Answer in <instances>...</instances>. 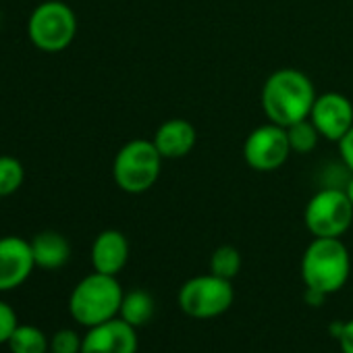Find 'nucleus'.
I'll return each instance as SVG.
<instances>
[{"mask_svg": "<svg viewBox=\"0 0 353 353\" xmlns=\"http://www.w3.org/2000/svg\"><path fill=\"white\" fill-rule=\"evenodd\" d=\"M316 100V90L310 77L297 69H279L268 75L262 85L260 104L270 123L289 127L307 119Z\"/></svg>", "mask_w": 353, "mask_h": 353, "instance_id": "1", "label": "nucleus"}, {"mask_svg": "<svg viewBox=\"0 0 353 353\" xmlns=\"http://www.w3.org/2000/svg\"><path fill=\"white\" fill-rule=\"evenodd\" d=\"M123 287L112 274L92 272L83 276L69 297V314L81 326H98L119 316L123 303Z\"/></svg>", "mask_w": 353, "mask_h": 353, "instance_id": "2", "label": "nucleus"}, {"mask_svg": "<svg viewBox=\"0 0 353 353\" xmlns=\"http://www.w3.org/2000/svg\"><path fill=\"white\" fill-rule=\"evenodd\" d=\"M351 272V258L341 239L314 237L301 258V279L305 289L324 295L336 293L345 287Z\"/></svg>", "mask_w": 353, "mask_h": 353, "instance_id": "3", "label": "nucleus"}, {"mask_svg": "<svg viewBox=\"0 0 353 353\" xmlns=\"http://www.w3.org/2000/svg\"><path fill=\"white\" fill-rule=\"evenodd\" d=\"M162 160L152 139H131L114 156L112 179L125 194H145L158 181Z\"/></svg>", "mask_w": 353, "mask_h": 353, "instance_id": "4", "label": "nucleus"}, {"mask_svg": "<svg viewBox=\"0 0 353 353\" xmlns=\"http://www.w3.org/2000/svg\"><path fill=\"white\" fill-rule=\"evenodd\" d=\"M28 36L42 52H63L77 36V15L63 0H46L32 11Z\"/></svg>", "mask_w": 353, "mask_h": 353, "instance_id": "5", "label": "nucleus"}, {"mask_svg": "<svg viewBox=\"0 0 353 353\" xmlns=\"http://www.w3.org/2000/svg\"><path fill=\"white\" fill-rule=\"evenodd\" d=\"M185 316L196 320H210L223 316L235 301L233 283L216 274H200L185 281L176 295Z\"/></svg>", "mask_w": 353, "mask_h": 353, "instance_id": "6", "label": "nucleus"}, {"mask_svg": "<svg viewBox=\"0 0 353 353\" xmlns=\"http://www.w3.org/2000/svg\"><path fill=\"white\" fill-rule=\"evenodd\" d=\"M303 221L314 237L341 239L353 225V204L349 202L345 190L326 188L310 198Z\"/></svg>", "mask_w": 353, "mask_h": 353, "instance_id": "7", "label": "nucleus"}, {"mask_svg": "<svg viewBox=\"0 0 353 353\" xmlns=\"http://www.w3.org/2000/svg\"><path fill=\"white\" fill-rule=\"evenodd\" d=\"M291 156L287 129L276 123L256 127L243 143V160L258 172H272L281 168Z\"/></svg>", "mask_w": 353, "mask_h": 353, "instance_id": "8", "label": "nucleus"}, {"mask_svg": "<svg viewBox=\"0 0 353 353\" xmlns=\"http://www.w3.org/2000/svg\"><path fill=\"white\" fill-rule=\"evenodd\" d=\"M310 121L324 139L339 143L353 125V104L347 96L336 92L320 94L314 100Z\"/></svg>", "mask_w": 353, "mask_h": 353, "instance_id": "9", "label": "nucleus"}, {"mask_svg": "<svg viewBox=\"0 0 353 353\" xmlns=\"http://www.w3.org/2000/svg\"><path fill=\"white\" fill-rule=\"evenodd\" d=\"M36 268L32 243L19 235L0 237V291L21 287Z\"/></svg>", "mask_w": 353, "mask_h": 353, "instance_id": "10", "label": "nucleus"}, {"mask_svg": "<svg viewBox=\"0 0 353 353\" xmlns=\"http://www.w3.org/2000/svg\"><path fill=\"white\" fill-rule=\"evenodd\" d=\"M137 332L135 326L127 324L123 318L106 320L92 326L81 343V353H135Z\"/></svg>", "mask_w": 353, "mask_h": 353, "instance_id": "11", "label": "nucleus"}, {"mask_svg": "<svg viewBox=\"0 0 353 353\" xmlns=\"http://www.w3.org/2000/svg\"><path fill=\"white\" fill-rule=\"evenodd\" d=\"M152 141L164 160H179L194 150L198 133L196 127L185 119H168L156 129Z\"/></svg>", "mask_w": 353, "mask_h": 353, "instance_id": "12", "label": "nucleus"}, {"mask_svg": "<svg viewBox=\"0 0 353 353\" xmlns=\"http://www.w3.org/2000/svg\"><path fill=\"white\" fill-rule=\"evenodd\" d=\"M129 260V241L117 229L98 233L92 243V266L96 272L117 276Z\"/></svg>", "mask_w": 353, "mask_h": 353, "instance_id": "13", "label": "nucleus"}, {"mask_svg": "<svg viewBox=\"0 0 353 353\" xmlns=\"http://www.w3.org/2000/svg\"><path fill=\"white\" fill-rule=\"evenodd\" d=\"M30 243H32L36 268L59 270L71 258V243L59 231H42Z\"/></svg>", "mask_w": 353, "mask_h": 353, "instance_id": "14", "label": "nucleus"}, {"mask_svg": "<svg viewBox=\"0 0 353 353\" xmlns=\"http://www.w3.org/2000/svg\"><path fill=\"white\" fill-rule=\"evenodd\" d=\"M154 316V299L143 289H133L123 295V303L119 310V318H123L127 324L139 328L145 326Z\"/></svg>", "mask_w": 353, "mask_h": 353, "instance_id": "15", "label": "nucleus"}, {"mask_svg": "<svg viewBox=\"0 0 353 353\" xmlns=\"http://www.w3.org/2000/svg\"><path fill=\"white\" fill-rule=\"evenodd\" d=\"M11 353H48L50 341L46 332L34 324H19L9 339Z\"/></svg>", "mask_w": 353, "mask_h": 353, "instance_id": "16", "label": "nucleus"}, {"mask_svg": "<svg viewBox=\"0 0 353 353\" xmlns=\"http://www.w3.org/2000/svg\"><path fill=\"white\" fill-rule=\"evenodd\" d=\"M26 181V168L19 158L3 154L0 156V198H9L21 190Z\"/></svg>", "mask_w": 353, "mask_h": 353, "instance_id": "17", "label": "nucleus"}, {"mask_svg": "<svg viewBox=\"0 0 353 353\" xmlns=\"http://www.w3.org/2000/svg\"><path fill=\"white\" fill-rule=\"evenodd\" d=\"M287 129V137H289V145H291V152H297V154H310L316 150L318 145V139L322 137L320 131L316 129V125L307 119H301Z\"/></svg>", "mask_w": 353, "mask_h": 353, "instance_id": "18", "label": "nucleus"}, {"mask_svg": "<svg viewBox=\"0 0 353 353\" xmlns=\"http://www.w3.org/2000/svg\"><path fill=\"white\" fill-rule=\"evenodd\" d=\"M239 270H241V254L237 248L221 245L212 252V256H210V272L212 274L233 281L239 274Z\"/></svg>", "mask_w": 353, "mask_h": 353, "instance_id": "19", "label": "nucleus"}, {"mask_svg": "<svg viewBox=\"0 0 353 353\" xmlns=\"http://www.w3.org/2000/svg\"><path fill=\"white\" fill-rule=\"evenodd\" d=\"M81 343L83 339L75 330L61 328L50 339V353H81Z\"/></svg>", "mask_w": 353, "mask_h": 353, "instance_id": "20", "label": "nucleus"}, {"mask_svg": "<svg viewBox=\"0 0 353 353\" xmlns=\"http://www.w3.org/2000/svg\"><path fill=\"white\" fill-rule=\"evenodd\" d=\"M17 326H19V322H17L15 310L7 301L0 299V345L9 343V339H11V334L15 332Z\"/></svg>", "mask_w": 353, "mask_h": 353, "instance_id": "21", "label": "nucleus"}, {"mask_svg": "<svg viewBox=\"0 0 353 353\" xmlns=\"http://www.w3.org/2000/svg\"><path fill=\"white\" fill-rule=\"evenodd\" d=\"M339 152H341V158H343L345 166L353 172V125L343 135V139L339 141Z\"/></svg>", "mask_w": 353, "mask_h": 353, "instance_id": "22", "label": "nucleus"}, {"mask_svg": "<svg viewBox=\"0 0 353 353\" xmlns=\"http://www.w3.org/2000/svg\"><path fill=\"white\" fill-rule=\"evenodd\" d=\"M336 341H339L343 353H353V318L347 320V322H343Z\"/></svg>", "mask_w": 353, "mask_h": 353, "instance_id": "23", "label": "nucleus"}, {"mask_svg": "<svg viewBox=\"0 0 353 353\" xmlns=\"http://www.w3.org/2000/svg\"><path fill=\"white\" fill-rule=\"evenodd\" d=\"M326 297H328V295H324V293H320V291H314V289H305V293H303L305 303H307V305H312V307L322 305V303L326 301Z\"/></svg>", "mask_w": 353, "mask_h": 353, "instance_id": "24", "label": "nucleus"}, {"mask_svg": "<svg viewBox=\"0 0 353 353\" xmlns=\"http://www.w3.org/2000/svg\"><path fill=\"white\" fill-rule=\"evenodd\" d=\"M345 194H347V198H349V202L353 204V176L347 181V185H345Z\"/></svg>", "mask_w": 353, "mask_h": 353, "instance_id": "25", "label": "nucleus"}, {"mask_svg": "<svg viewBox=\"0 0 353 353\" xmlns=\"http://www.w3.org/2000/svg\"><path fill=\"white\" fill-rule=\"evenodd\" d=\"M48 353H50V351H48Z\"/></svg>", "mask_w": 353, "mask_h": 353, "instance_id": "26", "label": "nucleus"}]
</instances>
